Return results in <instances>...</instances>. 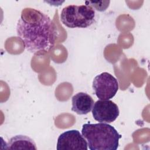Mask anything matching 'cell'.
Here are the masks:
<instances>
[{"label": "cell", "mask_w": 150, "mask_h": 150, "mask_svg": "<svg viewBox=\"0 0 150 150\" xmlns=\"http://www.w3.org/2000/svg\"><path fill=\"white\" fill-rule=\"evenodd\" d=\"M18 36L28 51L33 53L49 51L54 46L56 27L50 17L42 11L25 8L16 25Z\"/></svg>", "instance_id": "obj_1"}, {"label": "cell", "mask_w": 150, "mask_h": 150, "mask_svg": "<svg viewBox=\"0 0 150 150\" xmlns=\"http://www.w3.org/2000/svg\"><path fill=\"white\" fill-rule=\"evenodd\" d=\"M81 134L90 150H116L121 135L108 123L84 124Z\"/></svg>", "instance_id": "obj_2"}, {"label": "cell", "mask_w": 150, "mask_h": 150, "mask_svg": "<svg viewBox=\"0 0 150 150\" xmlns=\"http://www.w3.org/2000/svg\"><path fill=\"white\" fill-rule=\"evenodd\" d=\"M94 18V9L87 5L67 6L60 14L62 22L70 28H87L93 23Z\"/></svg>", "instance_id": "obj_3"}, {"label": "cell", "mask_w": 150, "mask_h": 150, "mask_svg": "<svg viewBox=\"0 0 150 150\" xmlns=\"http://www.w3.org/2000/svg\"><path fill=\"white\" fill-rule=\"evenodd\" d=\"M93 88L100 100H107L116 94L118 90V83L112 75L107 72H103L94 77Z\"/></svg>", "instance_id": "obj_4"}, {"label": "cell", "mask_w": 150, "mask_h": 150, "mask_svg": "<svg viewBox=\"0 0 150 150\" xmlns=\"http://www.w3.org/2000/svg\"><path fill=\"white\" fill-rule=\"evenodd\" d=\"M120 111L117 105L111 100L97 101L92 108L94 119L100 122L111 123L119 116Z\"/></svg>", "instance_id": "obj_5"}, {"label": "cell", "mask_w": 150, "mask_h": 150, "mask_svg": "<svg viewBox=\"0 0 150 150\" xmlns=\"http://www.w3.org/2000/svg\"><path fill=\"white\" fill-rule=\"evenodd\" d=\"M86 139L78 130L72 129L61 134L57 139V150H87Z\"/></svg>", "instance_id": "obj_6"}, {"label": "cell", "mask_w": 150, "mask_h": 150, "mask_svg": "<svg viewBox=\"0 0 150 150\" xmlns=\"http://www.w3.org/2000/svg\"><path fill=\"white\" fill-rule=\"evenodd\" d=\"M71 110L79 115H85L92 110L94 100L88 94L80 92L72 97Z\"/></svg>", "instance_id": "obj_7"}, {"label": "cell", "mask_w": 150, "mask_h": 150, "mask_svg": "<svg viewBox=\"0 0 150 150\" xmlns=\"http://www.w3.org/2000/svg\"><path fill=\"white\" fill-rule=\"evenodd\" d=\"M7 149H29L36 150L34 141L26 135H18L12 137L6 145Z\"/></svg>", "instance_id": "obj_8"}]
</instances>
